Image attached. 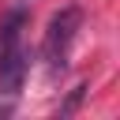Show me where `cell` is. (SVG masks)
<instances>
[{
    "mask_svg": "<svg viewBox=\"0 0 120 120\" xmlns=\"http://www.w3.org/2000/svg\"><path fill=\"white\" fill-rule=\"evenodd\" d=\"M22 26H26V11L15 8L4 22H0V94L15 98L22 90L26 79V49H22Z\"/></svg>",
    "mask_w": 120,
    "mask_h": 120,
    "instance_id": "cell-1",
    "label": "cell"
},
{
    "mask_svg": "<svg viewBox=\"0 0 120 120\" xmlns=\"http://www.w3.org/2000/svg\"><path fill=\"white\" fill-rule=\"evenodd\" d=\"M79 26H82V11L75 4H68V8H60L52 15V22L45 30V41H41V52H45V60H49L52 71H60L68 64V52H71V41H75Z\"/></svg>",
    "mask_w": 120,
    "mask_h": 120,
    "instance_id": "cell-2",
    "label": "cell"
},
{
    "mask_svg": "<svg viewBox=\"0 0 120 120\" xmlns=\"http://www.w3.org/2000/svg\"><path fill=\"white\" fill-rule=\"evenodd\" d=\"M82 90H86V86H75V90H71V98H68V105H64V112H71V109L79 105V98H82Z\"/></svg>",
    "mask_w": 120,
    "mask_h": 120,
    "instance_id": "cell-3",
    "label": "cell"
}]
</instances>
